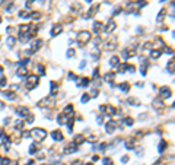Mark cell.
<instances>
[{
    "label": "cell",
    "mask_w": 175,
    "mask_h": 165,
    "mask_svg": "<svg viewBox=\"0 0 175 165\" xmlns=\"http://www.w3.org/2000/svg\"><path fill=\"white\" fill-rule=\"evenodd\" d=\"M41 45H42V40H35L34 43H32V45H31V53H35V51H38L40 48H41Z\"/></svg>",
    "instance_id": "cell-9"
},
{
    "label": "cell",
    "mask_w": 175,
    "mask_h": 165,
    "mask_svg": "<svg viewBox=\"0 0 175 165\" xmlns=\"http://www.w3.org/2000/svg\"><path fill=\"white\" fill-rule=\"evenodd\" d=\"M128 101H130V104H137V102H139V101H137V99H134V98H130Z\"/></svg>",
    "instance_id": "cell-42"
},
{
    "label": "cell",
    "mask_w": 175,
    "mask_h": 165,
    "mask_svg": "<svg viewBox=\"0 0 175 165\" xmlns=\"http://www.w3.org/2000/svg\"><path fill=\"white\" fill-rule=\"evenodd\" d=\"M72 165H82V162H80V161H75Z\"/></svg>",
    "instance_id": "cell-44"
},
{
    "label": "cell",
    "mask_w": 175,
    "mask_h": 165,
    "mask_svg": "<svg viewBox=\"0 0 175 165\" xmlns=\"http://www.w3.org/2000/svg\"><path fill=\"white\" fill-rule=\"evenodd\" d=\"M98 76H99V69H95V70H93V76H92V78H93V79H98Z\"/></svg>",
    "instance_id": "cell-38"
},
{
    "label": "cell",
    "mask_w": 175,
    "mask_h": 165,
    "mask_svg": "<svg viewBox=\"0 0 175 165\" xmlns=\"http://www.w3.org/2000/svg\"><path fill=\"white\" fill-rule=\"evenodd\" d=\"M115 127H117V123L115 121H108L107 126H105V130H107L108 133H112L115 130Z\"/></svg>",
    "instance_id": "cell-12"
},
{
    "label": "cell",
    "mask_w": 175,
    "mask_h": 165,
    "mask_svg": "<svg viewBox=\"0 0 175 165\" xmlns=\"http://www.w3.org/2000/svg\"><path fill=\"white\" fill-rule=\"evenodd\" d=\"M134 146H136V143H134L133 140H127V142H126V148H127V149H133Z\"/></svg>",
    "instance_id": "cell-27"
},
{
    "label": "cell",
    "mask_w": 175,
    "mask_h": 165,
    "mask_svg": "<svg viewBox=\"0 0 175 165\" xmlns=\"http://www.w3.org/2000/svg\"><path fill=\"white\" fill-rule=\"evenodd\" d=\"M75 54H76V50L75 48H69L67 50V57H73Z\"/></svg>",
    "instance_id": "cell-33"
},
{
    "label": "cell",
    "mask_w": 175,
    "mask_h": 165,
    "mask_svg": "<svg viewBox=\"0 0 175 165\" xmlns=\"http://www.w3.org/2000/svg\"><path fill=\"white\" fill-rule=\"evenodd\" d=\"M102 164H104V165H114V162H112L111 158H104V159H102Z\"/></svg>",
    "instance_id": "cell-28"
},
{
    "label": "cell",
    "mask_w": 175,
    "mask_h": 165,
    "mask_svg": "<svg viewBox=\"0 0 175 165\" xmlns=\"http://www.w3.org/2000/svg\"><path fill=\"white\" fill-rule=\"evenodd\" d=\"M2 72H3V67H2V66H0V73H2Z\"/></svg>",
    "instance_id": "cell-46"
},
{
    "label": "cell",
    "mask_w": 175,
    "mask_h": 165,
    "mask_svg": "<svg viewBox=\"0 0 175 165\" xmlns=\"http://www.w3.org/2000/svg\"><path fill=\"white\" fill-rule=\"evenodd\" d=\"M118 63H120V60H118V57H111V60H110V64L112 66V67H115V66H118Z\"/></svg>",
    "instance_id": "cell-23"
},
{
    "label": "cell",
    "mask_w": 175,
    "mask_h": 165,
    "mask_svg": "<svg viewBox=\"0 0 175 165\" xmlns=\"http://www.w3.org/2000/svg\"><path fill=\"white\" fill-rule=\"evenodd\" d=\"M29 18H32V19H40L41 13L40 12H32V13H29Z\"/></svg>",
    "instance_id": "cell-26"
},
{
    "label": "cell",
    "mask_w": 175,
    "mask_h": 165,
    "mask_svg": "<svg viewBox=\"0 0 175 165\" xmlns=\"http://www.w3.org/2000/svg\"><path fill=\"white\" fill-rule=\"evenodd\" d=\"M98 10H99V5L96 3V5H93V6L91 7V10H89V12H88V15H86V18H88V19H89V18H92V16H95Z\"/></svg>",
    "instance_id": "cell-11"
},
{
    "label": "cell",
    "mask_w": 175,
    "mask_h": 165,
    "mask_svg": "<svg viewBox=\"0 0 175 165\" xmlns=\"http://www.w3.org/2000/svg\"><path fill=\"white\" fill-rule=\"evenodd\" d=\"M51 137L54 139L56 142H61L64 136H63V133H61L60 130H52V133H51Z\"/></svg>",
    "instance_id": "cell-8"
},
{
    "label": "cell",
    "mask_w": 175,
    "mask_h": 165,
    "mask_svg": "<svg viewBox=\"0 0 175 165\" xmlns=\"http://www.w3.org/2000/svg\"><path fill=\"white\" fill-rule=\"evenodd\" d=\"M121 91H122V92H128V89H130V85L127 83V82H124V83H121L120 86H118Z\"/></svg>",
    "instance_id": "cell-20"
},
{
    "label": "cell",
    "mask_w": 175,
    "mask_h": 165,
    "mask_svg": "<svg viewBox=\"0 0 175 165\" xmlns=\"http://www.w3.org/2000/svg\"><path fill=\"white\" fill-rule=\"evenodd\" d=\"M161 54H162V51H161V50H152L150 57H152V59H159V57H161Z\"/></svg>",
    "instance_id": "cell-17"
},
{
    "label": "cell",
    "mask_w": 175,
    "mask_h": 165,
    "mask_svg": "<svg viewBox=\"0 0 175 165\" xmlns=\"http://www.w3.org/2000/svg\"><path fill=\"white\" fill-rule=\"evenodd\" d=\"M171 95H172V91H171L168 86H163V88H161V89H159V97H161L162 99L169 98Z\"/></svg>",
    "instance_id": "cell-4"
},
{
    "label": "cell",
    "mask_w": 175,
    "mask_h": 165,
    "mask_svg": "<svg viewBox=\"0 0 175 165\" xmlns=\"http://www.w3.org/2000/svg\"><path fill=\"white\" fill-rule=\"evenodd\" d=\"M16 113L19 114L21 117L25 118V117L29 114V108H28V107H18V108H16Z\"/></svg>",
    "instance_id": "cell-7"
},
{
    "label": "cell",
    "mask_w": 175,
    "mask_h": 165,
    "mask_svg": "<svg viewBox=\"0 0 175 165\" xmlns=\"http://www.w3.org/2000/svg\"><path fill=\"white\" fill-rule=\"evenodd\" d=\"M7 83V80H6V78H2V79H0V86H5Z\"/></svg>",
    "instance_id": "cell-40"
},
{
    "label": "cell",
    "mask_w": 175,
    "mask_h": 165,
    "mask_svg": "<svg viewBox=\"0 0 175 165\" xmlns=\"http://www.w3.org/2000/svg\"><path fill=\"white\" fill-rule=\"evenodd\" d=\"M0 164H2V165H9L10 164V159L9 158H3L2 161H0Z\"/></svg>",
    "instance_id": "cell-36"
},
{
    "label": "cell",
    "mask_w": 175,
    "mask_h": 165,
    "mask_svg": "<svg viewBox=\"0 0 175 165\" xmlns=\"http://www.w3.org/2000/svg\"><path fill=\"white\" fill-rule=\"evenodd\" d=\"M0 161H2V159H0Z\"/></svg>",
    "instance_id": "cell-50"
},
{
    "label": "cell",
    "mask_w": 175,
    "mask_h": 165,
    "mask_svg": "<svg viewBox=\"0 0 175 165\" xmlns=\"http://www.w3.org/2000/svg\"><path fill=\"white\" fill-rule=\"evenodd\" d=\"M5 97L7 98V99H16V94L15 92H12V91H5Z\"/></svg>",
    "instance_id": "cell-16"
},
{
    "label": "cell",
    "mask_w": 175,
    "mask_h": 165,
    "mask_svg": "<svg viewBox=\"0 0 175 165\" xmlns=\"http://www.w3.org/2000/svg\"><path fill=\"white\" fill-rule=\"evenodd\" d=\"M146 70H147V61H142V67H140V73L142 75H146Z\"/></svg>",
    "instance_id": "cell-22"
},
{
    "label": "cell",
    "mask_w": 175,
    "mask_h": 165,
    "mask_svg": "<svg viewBox=\"0 0 175 165\" xmlns=\"http://www.w3.org/2000/svg\"><path fill=\"white\" fill-rule=\"evenodd\" d=\"M91 99V97H89V94H83V97H82V102L85 104V102H88Z\"/></svg>",
    "instance_id": "cell-34"
},
{
    "label": "cell",
    "mask_w": 175,
    "mask_h": 165,
    "mask_svg": "<svg viewBox=\"0 0 175 165\" xmlns=\"http://www.w3.org/2000/svg\"><path fill=\"white\" fill-rule=\"evenodd\" d=\"M15 43H16L15 37H9V38H7V45H9V47H13V45H15Z\"/></svg>",
    "instance_id": "cell-29"
},
{
    "label": "cell",
    "mask_w": 175,
    "mask_h": 165,
    "mask_svg": "<svg viewBox=\"0 0 175 165\" xmlns=\"http://www.w3.org/2000/svg\"><path fill=\"white\" fill-rule=\"evenodd\" d=\"M115 47H117V38L115 37H112V41L108 40L105 43V50H115Z\"/></svg>",
    "instance_id": "cell-6"
},
{
    "label": "cell",
    "mask_w": 175,
    "mask_h": 165,
    "mask_svg": "<svg viewBox=\"0 0 175 165\" xmlns=\"http://www.w3.org/2000/svg\"><path fill=\"white\" fill-rule=\"evenodd\" d=\"M124 123H126L127 126H131V124H134V120H133V118H130V117H127V118L124 120Z\"/></svg>",
    "instance_id": "cell-35"
},
{
    "label": "cell",
    "mask_w": 175,
    "mask_h": 165,
    "mask_svg": "<svg viewBox=\"0 0 175 165\" xmlns=\"http://www.w3.org/2000/svg\"><path fill=\"white\" fill-rule=\"evenodd\" d=\"M45 165H47V164H45Z\"/></svg>",
    "instance_id": "cell-51"
},
{
    "label": "cell",
    "mask_w": 175,
    "mask_h": 165,
    "mask_svg": "<svg viewBox=\"0 0 175 165\" xmlns=\"http://www.w3.org/2000/svg\"><path fill=\"white\" fill-rule=\"evenodd\" d=\"M37 149H38V146H37V143H34V145H31V146H29V153H35V152H37Z\"/></svg>",
    "instance_id": "cell-30"
},
{
    "label": "cell",
    "mask_w": 175,
    "mask_h": 165,
    "mask_svg": "<svg viewBox=\"0 0 175 165\" xmlns=\"http://www.w3.org/2000/svg\"><path fill=\"white\" fill-rule=\"evenodd\" d=\"M93 31H95L96 34H99V32L102 31V22H95V24H93Z\"/></svg>",
    "instance_id": "cell-18"
},
{
    "label": "cell",
    "mask_w": 175,
    "mask_h": 165,
    "mask_svg": "<svg viewBox=\"0 0 175 165\" xmlns=\"http://www.w3.org/2000/svg\"><path fill=\"white\" fill-rule=\"evenodd\" d=\"M165 15H166V10H165V9H162V10H161V13H159V16H158V21L161 22L163 18H165Z\"/></svg>",
    "instance_id": "cell-32"
},
{
    "label": "cell",
    "mask_w": 175,
    "mask_h": 165,
    "mask_svg": "<svg viewBox=\"0 0 175 165\" xmlns=\"http://www.w3.org/2000/svg\"><path fill=\"white\" fill-rule=\"evenodd\" d=\"M114 78H115L114 73H107L105 75V82H111V80H114Z\"/></svg>",
    "instance_id": "cell-24"
},
{
    "label": "cell",
    "mask_w": 175,
    "mask_h": 165,
    "mask_svg": "<svg viewBox=\"0 0 175 165\" xmlns=\"http://www.w3.org/2000/svg\"><path fill=\"white\" fill-rule=\"evenodd\" d=\"M3 107H5V104H3L2 101H0V110H3Z\"/></svg>",
    "instance_id": "cell-45"
},
{
    "label": "cell",
    "mask_w": 175,
    "mask_h": 165,
    "mask_svg": "<svg viewBox=\"0 0 175 165\" xmlns=\"http://www.w3.org/2000/svg\"><path fill=\"white\" fill-rule=\"evenodd\" d=\"M28 61H29V59H22V60H21V63H19V64H21V66H25V64H26V63H28Z\"/></svg>",
    "instance_id": "cell-41"
},
{
    "label": "cell",
    "mask_w": 175,
    "mask_h": 165,
    "mask_svg": "<svg viewBox=\"0 0 175 165\" xmlns=\"http://www.w3.org/2000/svg\"><path fill=\"white\" fill-rule=\"evenodd\" d=\"M38 82H40V78H38L37 75H31V76L28 78V80H26V88H28V89H34L35 86L38 85Z\"/></svg>",
    "instance_id": "cell-3"
},
{
    "label": "cell",
    "mask_w": 175,
    "mask_h": 165,
    "mask_svg": "<svg viewBox=\"0 0 175 165\" xmlns=\"http://www.w3.org/2000/svg\"><path fill=\"white\" fill-rule=\"evenodd\" d=\"M89 82H91V79H88V78H82L80 79V86H88V85H89Z\"/></svg>",
    "instance_id": "cell-25"
},
{
    "label": "cell",
    "mask_w": 175,
    "mask_h": 165,
    "mask_svg": "<svg viewBox=\"0 0 175 165\" xmlns=\"http://www.w3.org/2000/svg\"><path fill=\"white\" fill-rule=\"evenodd\" d=\"M3 136H5V132H3L2 127H0V137H3Z\"/></svg>",
    "instance_id": "cell-43"
},
{
    "label": "cell",
    "mask_w": 175,
    "mask_h": 165,
    "mask_svg": "<svg viewBox=\"0 0 175 165\" xmlns=\"http://www.w3.org/2000/svg\"><path fill=\"white\" fill-rule=\"evenodd\" d=\"M115 25H117V24H115L114 21H111V19H110V22L107 24V26H105V32H108V34H110V32H112V31L115 29Z\"/></svg>",
    "instance_id": "cell-13"
},
{
    "label": "cell",
    "mask_w": 175,
    "mask_h": 165,
    "mask_svg": "<svg viewBox=\"0 0 175 165\" xmlns=\"http://www.w3.org/2000/svg\"><path fill=\"white\" fill-rule=\"evenodd\" d=\"M52 104H54V101H52V98H44L42 101H40V107H52Z\"/></svg>",
    "instance_id": "cell-10"
},
{
    "label": "cell",
    "mask_w": 175,
    "mask_h": 165,
    "mask_svg": "<svg viewBox=\"0 0 175 165\" xmlns=\"http://www.w3.org/2000/svg\"><path fill=\"white\" fill-rule=\"evenodd\" d=\"M73 111H75V110H73V105H67V107L64 108L63 114H64V116H66V114H73Z\"/></svg>",
    "instance_id": "cell-21"
},
{
    "label": "cell",
    "mask_w": 175,
    "mask_h": 165,
    "mask_svg": "<svg viewBox=\"0 0 175 165\" xmlns=\"http://www.w3.org/2000/svg\"><path fill=\"white\" fill-rule=\"evenodd\" d=\"M77 151V145L75 142H70L69 145L64 146V153H75Z\"/></svg>",
    "instance_id": "cell-5"
},
{
    "label": "cell",
    "mask_w": 175,
    "mask_h": 165,
    "mask_svg": "<svg viewBox=\"0 0 175 165\" xmlns=\"http://www.w3.org/2000/svg\"><path fill=\"white\" fill-rule=\"evenodd\" d=\"M166 146H168V143H166L165 140H162V142H161V145H159V152H163Z\"/></svg>",
    "instance_id": "cell-31"
},
{
    "label": "cell",
    "mask_w": 175,
    "mask_h": 165,
    "mask_svg": "<svg viewBox=\"0 0 175 165\" xmlns=\"http://www.w3.org/2000/svg\"><path fill=\"white\" fill-rule=\"evenodd\" d=\"M51 92H52V94H56V92H57V85H56V83H52V82H51Z\"/></svg>",
    "instance_id": "cell-37"
},
{
    "label": "cell",
    "mask_w": 175,
    "mask_h": 165,
    "mask_svg": "<svg viewBox=\"0 0 175 165\" xmlns=\"http://www.w3.org/2000/svg\"><path fill=\"white\" fill-rule=\"evenodd\" d=\"M61 31H63V26H61V25H56L54 28L51 29V35H52V37H57Z\"/></svg>",
    "instance_id": "cell-15"
},
{
    "label": "cell",
    "mask_w": 175,
    "mask_h": 165,
    "mask_svg": "<svg viewBox=\"0 0 175 165\" xmlns=\"http://www.w3.org/2000/svg\"><path fill=\"white\" fill-rule=\"evenodd\" d=\"M76 40H77V44H79L80 47H83L85 44L89 43V40H91V32H88V31H80V32L77 34V37H76Z\"/></svg>",
    "instance_id": "cell-1"
},
{
    "label": "cell",
    "mask_w": 175,
    "mask_h": 165,
    "mask_svg": "<svg viewBox=\"0 0 175 165\" xmlns=\"http://www.w3.org/2000/svg\"><path fill=\"white\" fill-rule=\"evenodd\" d=\"M83 142H85V136H83V134H77V136H75V143H76V145L83 143Z\"/></svg>",
    "instance_id": "cell-19"
},
{
    "label": "cell",
    "mask_w": 175,
    "mask_h": 165,
    "mask_svg": "<svg viewBox=\"0 0 175 165\" xmlns=\"http://www.w3.org/2000/svg\"><path fill=\"white\" fill-rule=\"evenodd\" d=\"M38 70H40V73H41V75H44V73H45V67H44V66H41V64L38 66Z\"/></svg>",
    "instance_id": "cell-39"
},
{
    "label": "cell",
    "mask_w": 175,
    "mask_h": 165,
    "mask_svg": "<svg viewBox=\"0 0 175 165\" xmlns=\"http://www.w3.org/2000/svg\"><path fill=\"white\" fill-rule=\"evenodd\" d=\"M88 2H91V0H88Z\"/></svg>",
    "instance_id": "cell-49"
},
{
    "label": "cell",
    "mask_w": 175,
    "mask_h": 165,
    "mask_svg": "<svg viewBox=\"0 0 175 165\" xmlns=\"http://www.w3.org/2000/svg\"><path fill=\"white\" fill-rule=\"evenodd\" d=\"M31 134L37 139V140H44V139L47 137V132H45L44 129H34V130L31 132Z\"/></svg>",
    "instance_id": "cell-2"
},
{
    "label": "cell",
    "mask_w": 175,
    "mask_h": 165,
    "mask_svg": "<svg viewBox=\"0 0 175 165\" xmlns=\"http://www.w3.org/2000/svg\"><path fill=\"white\" fill-rule=\"evenodd\" d=\"M0 22H2V18H0Z\"/></svg>",
    "instance_id": "cell-48"
},
{
    "label": "cell",
    "mask_w": 175,
    "mask_h": 165,
    "mask_svg": "<svg viewBox=\"0 0 175 165\" xmlns=\"http://www.w3.org/2000/svg\"><path fill=\"white\" fill-rule=\"evenodd\" d=\"M26 75H28V69L25 66H21L19 69H18V76H19V78H23Z\"/></svg>",
    "instance_id": "cell-14"
},
{
    "label": "cell",
    "mask_w": 175,
    "mask_h": 165,
    "mask_svg": "<svg viewBox=\"0 0 175 165\" xmlns=\"http://www.w3.org/2000/svg\"><path fill=\"white\" fill-rule=\"evenodd\" d=\"M86 165H92V164H86Z\"/></svg>",
    "instance_id": "cell-47"
}]
</instances>
